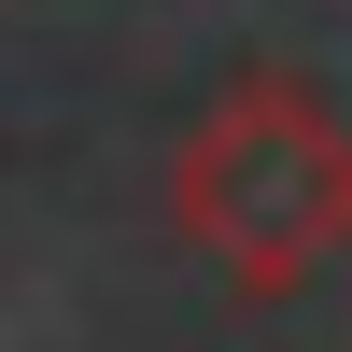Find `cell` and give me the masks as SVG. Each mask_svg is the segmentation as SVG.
Masks as SVG:
<instances>
[{"instance_id": "cell-1", "label": "cell", "mask_w": 352, "mask_h": 352, "mask_svg": "<svg viewBox=\"0 0 352 352\" xmlns=\"http://www.w3.org/2000/svg\"><path fill=\"white\" fill-rule=\"evenodd\" d=\"M169 240L254 310L310 296L352 254V113L282 56L226 71L197 127L169 141Z\"/></svg>"}]
</instances>
